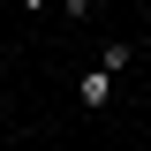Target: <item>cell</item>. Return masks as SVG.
<instances>
[{
    "label": "cell",
    "mask_w": 151,
    "mask_h": 151,
    "mask_svg": "<svg viewBox=\"0 0 151 151\" xmlns=\"http://www.w3.org/2000/svg\"><path fill=\"white\" fill-rule=\"evenodd\" d=\"M76 106H83V113H106L113 106V76L106 68H98V76H76Z\"/></svg>",
    "instance_id": "1"
},
{
    "label": "cell",
    "mask_w": 151,
    "mask_h": 151,
    "mask_svg": "<svg viewBox=\"0 0 151 151\" xmlns=\"http://www.w3.org/2000/svg\"><path fill=\"white\" fill-rule=\"evenodd\" d=\"M23 8H53V0H23Z\"/></svg>",
    "instance_id": "3"
},
{
    "label": "cell",
    "mask_w": 151,
    "mask_h": 151,
    "mask_svg": "<svg viewBox=\"0 0 151 151\" xmlns=\"http://www.w3.org/2000/svg\"><path fill=\"white\" fill-rule=\"evenodd\" d=\"M129 60H136V45H129V38H113L106 53H98V68H106V76H121V68H129Z\"/></svg>",
    "instance_id": "2"
},
{
    "label": "cell",
    "mask_w": 151,
    "mask_h": 151,
    "mask_svg": "<svg viewBox=\"0 0 151 151\" xmlns=\"http://www.w3.org/2000/svg\"><path fill=\"white\" fill-rule=\"evenodd\" d=\"M144 151H151V136H144Z\"/></svg>",
    "instance_id": "4"
}]
</instances>
